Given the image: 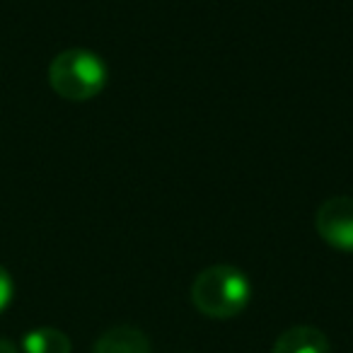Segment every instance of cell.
Masks as SVG:
<instances>
[{
	"label": "cell",
	"instance_id": "3",
	"mask_svg": "<svg viewBox=\"0 0 353 353\" xmlns=\"http://www.w3.org/2000/svg\"><path fill=\"white\" fill-rule=\"evenodd\" d=\"M314 228L324 242L341 252H353V199L334 196L319 206Z\"/></svg>",
	"mask_w": 353,
	"mask_h": 353
},
{
	"label": "cell",
	"instance_id": "6",
	"mask_svg": "<svg viewBox=\"0 0 353 353\" xmlns=\"http://www.w3.org/2000/svg\"><path fill=\"white\" fill-rule=\"evenodd\" d=\"M22 348H25V353H70L73 343L61 329L41 327L27 334Z\"/></svg>",
	"mask_w": 353,
	"mask_h": 353
},
{
	"label": "cell",
	"instance_id": "8",
	"mask_svg": "<svg viewBox=\"0 0 353 353\" xmlns=\"http://www.w3.org/2000/svg\"><path fill=\"white\" fill-rule=\"evenodd\" d=\"M0 353H20L10 339H0Z\"/></svg>",
	"mask_w": 353,
	"mask_h": 353
},
{
	"label": "cell",
	"instance_id": "2",
	"mask_svg": "<svg viewBox=\"0 0 353 353\" xmlns=\"http://www.w3.org/2000/svg\"><path fill=\"white\" fill-rule=\"evenodd\" d=\"M49 83L56 94L73 102H85L107 85V65L97 54L85 49L61 51L49 65Z\"/></svg>",
	"mask_w": 353,
	"mask_h": 353
},
{
	"label": "cell",
	"instance_id": "1",
	"mask_svg": "<svg viewBox=\"0 0 353 353\" xmlns=\"http://www.w3.org/2000/svg\"><path fill=\"white\" fill-rule=\"evenodd\" d=\"M252 285L237 266L216 264L203 269L192 285V303L211 319H230L247 307Z\"/></svg>",
	"mask_w": 353,
	"mask_h": 353
},
{
	"label": "cell",
	"instance_id": "4",
	"mask_svg": "<svg viewBox=\"0 0 353 353\" xmlns=\"http://www.w3.org/2000/svg\"><path fill=\"white\" fill-rule=\"evenodd\" d=\"M329 339L317 327H290L276 339L271 353H329Z\"/></svg>",
	"mask_w": 353,
	"mask_h": 353
},
{
	"label": "cell",
	"instance_id": "7",
	"mask_svg": "<svg viewBox=\"0 0 353 353\" xmlns=\"http://www.w3.org/2000/svg\"><path fill=\"white\" fill-rule=\"evenodd\" d=\"M12 293H15V285H12V276L8 274L6 266H0V312L10 305Z\"/></svg>",
	"mask_w": 353,
	"mask_h": 353
},
{
	"label": "cell",
	"instance_id": "5",
	"mask_svg": "<svg viewBox=\"0 0 353 353\" xmlns=\"http://www.w3.org/2000/svg\"><path fill=\"white\" fill-rule=\"evenodd\" d=\"M92 353H150V341L136 327H114L97 339Z\"/></svg>",
	"mask_w": 353,
	"mask_h": 353
}]
</instances>
